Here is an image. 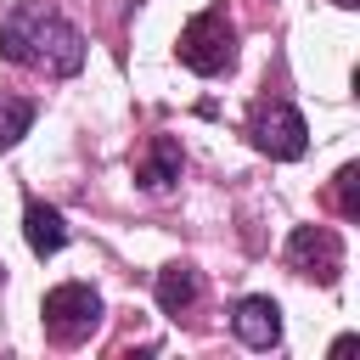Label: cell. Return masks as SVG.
Here are the masks:
<instances>
[{
	"instance_id": "13",
	"label": "cell",
	"mask_w": 360,
	"mask_h": 360,
	"mask_svg": "<svg viewBox=\"0 0 360 360\" xmlns=\"http://www.w3.org/2000/svg\"><path fill=\"white\" fill-rule=\"evenodd\" d=\"M0 276H6V264H0Z\"/></svg>"
},
{
	"instance_id": "8",
	"label": "cell",
	"mask_w": 360,
	"mask_h": 360,
	"mask_svg": "<svg viewBox=\"0 0 360 360\" xmlns=\"http://www.w3.org/2000/svg\"><path fill=\"white\" fill-rule=\"evenodd\" d=\"M22 236H28V248L39 253V259H51V253H62V242H68V225H62V214L51 208V202H28L22 208Z\"/></svg>"
},
{
	"instance_id": "5",
	"label": "cell",
	"mask_w": 360,
	"mask_h": 360,
	"mask_svg": "<svg viewBox=\"0 0 360 360\" xmlns=\"http://www.w3.org/2000/svg\"><path fill=\"white\" fill-rule=\"evenodd\" d=\"M287 264H292L298 276H315L321 287H332L338 270H343V242H338V231H332V225H298V231L287 236Z\"/></svg>"
},
{
	"instance_id": "11",
	"label": "cell",
	"mask_w": 360,
	"mask_h": 360,
	"mask_svg": "<svg viewBox=\"0 0 360 360\" xmlns=\"http://www.w3.org/2000/svg\"><path fill=\"white\" fill-rule=\"evenodd\" d=\"M332 202H338L343 219H360V169H354V163H343V169L332 174Z\"/></svg>"
},
{
	"instance_id": "7",
	"label": "cell",
	"mask_w": 360,
	"mask_h": 360,
	"mask_svg": "<svg viewBox=\"0 0 360 360\" xmlns=\"http://www.w3.org/2000/svg\"><path fill=\"white\" fill-rule=\"evenodd\" d=\"M180 169H186L180 146H174L169 135H152V146H146V152H141V163H135V180H141L146 191H169V186L180 180Z\"/></svg>"
},
{
	"instance_id": "10",
	"label": "cell",
	"mask_w": 360,
	"mask_h": 360,
	"mask_svg": "<svg viewBox=\"0 0 360 360\" xmlns=\"http://www.w3.org/2000/svg\"><path fill=\"white\" fill-rule=\"evenodd\" d=\"M28 124H34V101H28V96L0 90V152H6V146H17V141L28 135Z\"/></svg>"
},
{
	"instance_id": "12",
	"label": "cell",
	"mask_w": 360,
	"mask_h": 360,
	"mask_svg": "<svg viewBox=\"0 0 360 360\" xmlns=\"http://www.w3.org/2000/svg\"><path fill=\"white\" fill-rule=\"evenodd\" d=\"M338 6H343V11H354V6H360V0H338Z\"/></svg>"
},
{
	"instance_id": "3",
	"label": "cell",
	"mask_w": 360,
	"mask_h": 360,
	"mask_svg": "<svg viewBox=\"0 0 360 360\" xmlns=\"http://www.w3.org/2000/svg\"><path fill=\"white\" fill-rule=\"evenodd\" d=\"M96 326H101V298H96V287L62 281V287L45 292V332H51L56 343L73 349V343H84Z\"/></svg>"
},
{
	"instance_id": "2",
	"label": "cell",
	"mask_w": 360,
	"mask_h": 360,
	"mask_svg": "<svg viewBox=\"0 0 360 360\" xmlns=\"http://www.w3.org/2000/svg\"><path fill=\"white\" fill-rule=\"evenodd\" d=\"M180 62L191 68V73H202V79H214V73H225L231 62H236V28H231V17L225 11H197L186 28H180Z\"/></svg>"
},
{
	"instance_id": "9",
	"label": "cell",
	"mask_w": 360,
	"mask_h": 360,
	"mask_svg": "<svg viewBox=\"0 0 360 360\" xmlns=\"http://www.w3.org/2000/svg\"><path fill=\"white\" fill-rule=\"evenodd\" d=\"M158 304H163V315L191 309L197 304V270L191 264H163L158 270Z\"/></svg>"
},
{
	"instance_id": "1",
	"label": "cell",
	"mask_w": 360,
	"mask_h": 360,
	"mask_svg": "<svg viewBox=\"0 0 360 360\" xmlns=\"http://www.w3.org/2000/svg\"><path fill=\"white\" fill-rule=\"evenodd\" d=\"M0 51H6V62L34 68V73H45V79H68V73L84 68V34H79L68 17H56V11H45V6H34V0H17V6L6 11V22H0Z\"/></svg>"
},
{
	"instance_id": "4",
	"label": "cell",
	"mask_w": 360,
	"mask_h": 360,
	"mask_svg": "<svg viewBox=\"0 0 360 360\" xmlns=\"http://www.w3.org/2000/svg\"><path fill=\"white\" fill-rule=\"evenodd\" d=\"M248 135H253L259 152H270V158H281V163L304 158V146H309V124H304V112L287 107V101H264V107L253 112Z\"/></svg>"
},
{
	"instance_id": "6",
	"label": "cell",
	"mask_w": 360,
	"mask_h": 360,
	"mask_svg": "<svg viewBox=\"0 0 360 360\" xmlns=\"http://www.w3.org/2000/svg\"><path fill=\"white\" fill-rule=\"evenodd\" d=\"M231 326H236V338H242L248 349H276V343H281V309H276V298H264V292L242 298L236 315H231Z\"/></svg>"
}]
</instances>
